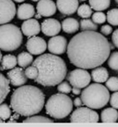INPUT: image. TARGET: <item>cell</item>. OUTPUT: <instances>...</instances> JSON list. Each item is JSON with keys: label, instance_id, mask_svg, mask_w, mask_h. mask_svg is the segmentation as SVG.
Instances as JSON below:
<instances>
[{"label": "cell", "instance_id": "1", "mask_svg": "<svg viewBox=\"0 0 118 127\" xmlns=\"http://www.w3.org/2000/svg\"><path fill=\"white\" fill-rule=\"evenodd\" d=\"M110 44L105 36L96 31H83L74 35L67 46L71 64L83 69L100 67L109 58Z\"/></svg>", "mask_w": 118, "mask_h": 127}, {"label": "cell", "instance_id": "2", "mask_svg": "<svg viewBox=\"0 0 118 127\" xmlns=\"http://www.w3.org/2000/svg\"><path fill=\"white\" fill-rule=\"evenodd\" d=\"M37 67L38 76L35 81L42 86H56L64 81L67 74V67L61 57L53 54H45L33 62Z\"/></svg>", "mask_w": 118, "mask_h": 127}, {"label": "cell", "instance_id": "3", "mask_svg": "<svg viewBox=\"0 0 118 127\" xmlns=\"http://www.w3.org/2000/svg\"><path fill=\"white\" fill-rule=\"evenodd\" d=\"M45 96L39 88L24 85L14 90L11 97V107L15 113L23 117L37 114L42 110Z\"/></svg>", "mask_w": 118, "mask_h": 127}, {"label": "cell", "instance_id": "4", "mask_svg": "<svg viewBox=\"0 0 118 127\" xmlns=\"http://www.w3.org/2000/svg\"><path fill=\"white\" fill-rule=\"evenodd\" d=\"M110 98L107 87L98 82L87 85L81 93L83 104L91 109H101L105 106Z\"/></svg>", "mask_w": 118, "mask_h": 127}, {"label": "cell", "instance_id": "5", "mask_svg": "<svg viewBox=\"0 0 118 127\" xmlns=\"http://www.w3.org/2000/svg\"><path fill=\"white\" fill-rule=\"evenodd\" d=\"M73 103L66 94H56L51 95L45 105L46 113L53 118L62 119L68 116L72 110Z\"/></svg>", "mask_w": 118, "mask_h": 127}, {"label": "cell", "instance_id": "6", "mask_svg": "<svg viewBox=\"0 0 118 127\" xmlns=\"http://www.w3.org/2000/svg\"><path fill=\"white\" fill-rule=\"evenodd\" d=\"M22 32L15 25L4 24L0 26V49L5 52L14 51L22 43Z\"/></svg>", "mask_w": 118, "mask_h": 127}, {"label": "cell", "instance_id": "7", "mask_svg": "<svg viewBox=\"0 0 118 127\" xmlns=\"http://www.w3.org/2000/svg\"><path fill=\"white\" fill-rule=\"evenodd\" d=\"M71 123H98L99 115L88 107H80L72 112L70 118Z\"/></svg>", "mask_w": 118, "mask_h": 127}, {"label": "cell", "instance_id": "8", "mask_svg": "<svg viewBox=\"0 0 118 127\" xmlns=\"http://www.w3.org/2000/svg\"><path fill=\"white\" fill-rule=\"evenodd\" d=\"M67 79L72 87L79 89L86 88L91 82V75L86 70L83 68L74 69L69 73Z\"/></svg>", "mask_w": 118, "mask_h": 127}, {"label": "cell", "instance_id": "9", "mask_svg": "<svg viewBox=\"0 0 118 127\" xmlns=\"http://www.w3.org/2000/svg\"><path fill=\"white\" fill-rule=\"evenodd\" d=\"M16 14V6L12 0H0V25L10 22Z\"/></svg>", "mask_w": 118, "mask_h": 127}, {"label": "cell", "instance_id": "10", "mask_svg": "<svg viewBox=\"0 0 118 127\" xmlns=\"http://www.w3.org/2000/svg\"><path fill=\"white\" fill-rule=\"evenodd\" d=\"M67 39L63 36H53L49 40L48 49L53 54H63L67 50Z\"/></svg>", "mask_w": 118, "mask_h": 127}, {"label": "cell", "instance_id": "11", "mask_svg": "<svg viewBox=\"0 0 118 127\" xmlns=\"http://www.w3.org/2000/svg\"><path fill=\"white\" fill-rule=\"evenodd\" d=\"M26 49L31 54L38 55L45 52L47 49V44L42 38L33 36L26 42Z\"/></svg>", "mask_w": 118, "mask_h": 127}, {"label": "cell", "instance_id": "12", "mask_svg": "<svg viewBox=\"0 0 118 127\" xmlns=\"http://www.w3.org/2000/svg\"><path fill=\"white\" fill-rule=\"evenodd\" d=\"M62 29V26L59 21L55 19H45L41 23V30L42 32L47 36H56L60 32Z\"/></svg>", "mask_w": 118, "mask_h": 127}, {"label": "cell", "instance_id": "13", "mask_svg": "<svg viewBox=\"0 0 118 127\" xmlns=\"http://www.w3.org/2000/svg\"><path fill=\"white\" fill-rule=\"evenodd\" d=\"M8 80L13 86L20 87L26 83L27 77L25 75V71L21 67H14L7 73Z\"/></svg>", "mask_w": 118, "mask_h": 127}, {"label": "cell", "instance_id": "14", "mask_svg": "<svg viewBox=\"0 0 118 127\" xmlns=\"http://www.w3.org/2000/svg\"><path fill=\"white\" fill-rule=\"evenodd\" d=\"M56 7L64 15H71L78 11L79 0H56Z\"/></svg>", "mask_w": 118, "mask_h": 127}, {"label": "cell", "instance_id": "15", "mask_svg": "<svg viewBox=\"0 0 118 127\" xmlns=\"http://www.w3.org/2000/svg\"><path fill=\"white\" fill-rule=\"evenodd\" d=\"M36 10L43 17H50L56 11V5L52 0H40L36 5Z\"/></svg>", "mask_w": 118, "mask_h": 127}, {"label": "cell", "instance_id": "16", "mask_svg": "<svg viewBox=\"0 0 118 127\" xmlns=\"http://www.w3.org/2000/svg\"><path fill=\"white\" fill-rule=\"evenodd\" d=\"M21 31L26 37H33L40 32L41 26L36 19H29L26 21H24L21 25Z\"/></svg>", "mask_w": 118, "mask_h": 127}, {"label": "cell", "instance_id": "17", "mask_svg": "<svg viewBox=\"0 0 118 127\" xmlns=\"http://www.w3.org/2000/svg\"><path fill=\"white\" fill-rule=\"evenodd\" d=\"M34 15V8L30 4H23L19 6L17 16L19 19H29Z\"/></svg>", "mask_w": 118, "mask_h": 127}, {"label": "cell", "instance_id": "18", "mask_svg": "<svg viewBox=\"0 0 118 127\" xmlns=\"http://www.w3.org/2000/svg\"><path fill=\"white\" fill-rule=\"evenodd\" d=\"M91 77L94 80V82H98V83L106 82V81L109 79V72L106 67H97L92 71Z\"/></svg>", "mask_w": 118, "mask_h": 127}, {"label": "cell", "instance_id": "19", "mask_svg": "<svg viewBox=\"0 0 118 127\" xmlns=\"http://www.w3.org/2000/svg\"><path fill=\"white\" fill-rule=\"evenodd\" d=\"M62 29L66 33H74L79 29V23L73 18H68L62 22Z\"/></svg>", "mask_w": 118, "mask_h": 127}, {"label": "cell", "instance_id": "20", "mask_svg": "<svg viewBox=\"0 0 118 127\" xmlns=\"http://www.w3.org/2000/svg\"><path fill=\"white\" fill-rule=\"evenodd\" d=\"M118 112L115 108H107L101 112V122L103 123H116Z\"/></svg>", "mask_w": 118, "mask_h": 127}, {"label": "cell", "instance_id": "21", "mask_svg": "<svg viewBox=\"0 0 118 127\" xmlns=\"http://www.w3.org/2000/svg\"><path fill=\"white\" fill-rule=\"evenodd\" d=\"M10 92V82L0 72V104L5 100Z\"/></svg>", "mask_w": 118, "mask_h": 127}, {"label": "cell", "instance_id": "22", "mask_svg": "<svg viewBox=\"0 0 118 127\" xmlns=\"http://www.w3.org/2000/svg\"><path fill=\"white\" fill-rule=\"evenodd\" d=\"M17 58L16 56L11 55V54H7L4 55L1 61V69H12L17 65Z\"/></svg>", "mask_w": 118, "mask_h": 127}, {"label": "cell", "instance_id": "23", "mask_svg": "<svg viewBox=\"0 0 118 127\" xmlns=\"http://www.w3.org/2000/svg\"><path fill=\"white\" fill-rule=\"evenodd\" d=\"M90 7L98 11H104L110 5V0H89Z\"/></svg>", "mask_w": 118, "mask_h": 127}, {"label": "cell", "instance_id": "24", "mask_svg": "<svg viewBox=\"0 0 118 127\" xmlns=\"http://www.w3.org/2000/svg\"><path fill=\"white\" fill-rule=\"evenodd\" d=\"M17 62L21 67H26L33 63V56L30 53L22 52L18 55Z\"/></svg>", "mask_w": 118, "mask_h": 127}, {"label": "cell", "instance_id": "25", "mask_svg": "<svg viewBox=\"0 0 118 127\" xmlns=\"http://www.w3.org/2000/svg\"><path fill=\"white\" fill-rule=\"evenodd\" d=\"M80 29L82 31H96L98 26L93 20L86 19L80 21Z\"/></svg>", "mask_w": 118, "mask_h": 127}, {"label": "cell", "instance_id": "26", "mask_svg": "<svg viewBox=\"0 0 118 127\" xmlns=\"http://www.w3.org/2000/svg\"><path fill=\"white\" fill-rule=\"evenodd\" d=\"M54 120L41 116H30L23 120V123H53Z\"/></svg>", "mask_w": 118, "mask_h": 127}, {"label": "cell", "instance_id": "27", "mask_svg": "<svg viewBox=\"0 0 118 127\" xmlns=\"http://www.w3.org/2000/svg\"><path fill=\"white\" fill-rule=\"evenodd\" d=\"M78 14H79V17L84 18V19H88L93 14L92 8L87 4H82L78 8Z\"/></svg>", "mask_w": 118, "mask_h": 127}, {"label": "cell", "instance_id": "28", "mask_svg": "<svg viewBox=\"0 0 118 127\" xmlns=\"http://www.w3.org/2000/svg\"><path fill=\"white\" fill-rule=\"evenodd\" d=\"M107 19L112 26H118V9H112L107 13Z\"/></svg>", "mask_w": 118, "mask_h": 127}, {"label": "cell", "instance_id": "29", "mask_svg": "<svg viewBox=\"0 0 118 127\" xmlns=\"http://www.w3.org/2000/svg\"><path fill=\"white\" fill-rule=\"evenodd\" d=\"M11 111L9 105L6 103H1L0 104V118L3 120L8 119L11 117Z\"/></svg>", "mask_w": 118, "mask_h": 127}, {"label": "cell", "instance_id": "30", "mask_svg": "<svg viewBox=\"0 0 118 127\" xmlns=\"http://www.w3.org/2000/svg\"><path fill=\"white\" fill-rule=\"evenodd\" d=\"M109 67L113 70H118V52H114L109 55Z\"/></svg>", "mask_w": 118, "mask_h": 127}, {"label": "cell", "instance_id": "31", "mask_svg": "<svg viewBox=\"0 0 118 127\" xmlns=\"http://www.w3.org/2000/svg\"><path fill=\"white\" fill-rule=\"evenodd\" d=\"M106 87L110 91H118V78L117 77H110L106 81Z\"/></svg>", "mask_w": 118, "mask_h": 127}, {"label": "cell", "instance_id": "32", "mask_svg": "<svg viewBox=\"0 0 118 127\" xmlns=\"http://www.w3.org/2000/svg\"><path fill=\"white\" fill-rule=\"evenodd\" d=\"M25 75L27 77V79H31V80H35L36 77L38 76V69L34 66H31V67H27L25 70Z\"/></svg>", "mask_w": 118, "mask_h": 127}, {"label": "cell", "instance_id": "33", "mask_svg": "<svg viewBox=\"0 0 118 127\" xmlns=\"http://www.w3.org/2000/svg\"><path fill=\"white\" fill-rule=\"evenodd\" d=\"M93 21L95 24H103L107 19V16L101 11H97V12L93 14Z\"/></svg>", "mask_w": 118, "mask_h": 127}, {"label": "cell", "instance_id": "34", "mask_svg": "<svg viewBox=\"0 0 118 127\" xmlns=\"http://www.w3.org/2000/svg\"><path fill=\"white\" fill-rule=\"evenodd\" d=\"M71 87L67 82H62L59 83L57 87V90L60 93H64V94H68L70 92H71Z\"/></svg>", "mask_w": 118, "mask_h": 127}, {"label": "cell", "instance_id": "35", "mask_svg": "<svg viewBox=\"0 0 118 127\" xmlns=\"http://www.w3.org/2000/svg\"><path fill=\"white\" fill-rule=\"evenodd\" d=\"M110 100V105L115 109H118V91H116L112 94L109 98Z\"/></svg>", "mask_w": 118, "mask_h": 127}, {"label": "cell", "instance_id": "36", "mask_svg": "<svg viewBox=\"0 0 118 127\" xmlns=\"http://www.w3.org/2000/svg\"><path fill=\"white\" fill-rule=\"evenodd\" d=\"M101 31L103 35H109L112 32V27L109 25H104L103 26H101Z\"/></svg>", "mask_w": 118, "mask_h": 127}, {"label": "cell", "instance_id": "37", "mask_svg": "<svg viewBox=\"0 0 118 127\" xmlns=\"http://www.w3.org/2000/svg\"><path fill=\"white\" fill-rule=\"evenodd\" d=\"M112 41H113V43H114V45L118 48V29H116V30L113 32Z\"/></svg>", "mask_w": 118, "mask_h": 127}, {"label": "cell", "instance_id": "38", "mask_svg": "<svg viewBox=\"0 0 118 127\" xmlns=\"http://www.w3.org/2000/svg\"><path fill=\"white\" fill-rule=\"evenodd\" d=\"M73 103H74V105H75L76 107H80L81 105L83 104V102H82V100H81V98L77 97V98H75V100L73 101Z\"/></svg>", "mask_w": 118, "mask_h": 127}, {"label": "cell", "instance_id": "39", "mask_svg": "<svg viewBox=\"0 0 118 127\" xmlns=\"http://www.w3.org/2000/svg\"><path fill=\"white\" fill-rule=\"evenodd\" d=\"M71 91L73 92V94H75V95H79V94H80V89L76 88V87H73V89L71 90Z\"/></svg>", "mask_w": 118, "mask_h": 127}, {"label": "cell", "instance_id": "40", "mask_svg": "<svg viewBox=\"0 0 118 127\" xmlns=\"http://www.w3.org/2000/svg\"><path fill=\"white\" fill-rule=\"evenodd\" d=\"M41 14H39V13H37V14H36L35 15V18L36 19H40V18H41Z\"/></svg>", "mask_w": 118, "mask_h": 127}, {"label": "cell", "instance_id": "41", "mask_svg": "<svg viewBox=\"0 0 118 127\" xmlns=\"http://www.w3.org/2000/svg\"><path fill=\"white\" fill-rule=\"evenodd\" d=\"M15 2H17V3H21V2H24L25 0H14Z\"/></svg>", "mask_w": 118, "mask_h": 127}, {"label": "cell", "instance_id": "42", "mask_svg": "<svg viewBox=\"0 0 118 127\" xmlns=\"http://www.w3.org/2000/svg\"><path fill=\"white\" fill-rule=\"evenodd\" d=\"M2 61V54H1V51H0V62Z\"/></svg>", "mask_w": 118, "mask_h": 127}, {"label": "cell", "instance_id": "43", "mask_svg": "<svg viewBox=\"0 0 118 127\" xmlns=\"http://www.w3.org/2000/svg\"><path fill=\"white\" fill-rule=\"evenodd\" d=\"M3 122H4V120L1 119V118H0V123H3Z\"/></svg>", "mask_w": 118, "mask_h": 127}, {"label": "cell", "instance_id": "44", "mask_svg": "<svg viewBox=\"0 0 118 127\" xmlns=\"http://www.w3.org/2000/svg\"><path fill=\"white\" fill-rule=\"evenodd\" d=\"M32 1H34V2H38V1H40V0H32Z\"/></svg>", "mask_w": 118, "mask_h": 127}, {"label": "cell", "instance_id": "45", "mask_svg": "<svg viewBox=\"0 0 118 127\" xmlns=\"http://www.w3.org/2000/svg\"><path fill=\"white\" fill-rule=\"evenodd\" d=\"M115 1H116V3H117V4H118V0H115Z\"/></svg>", "mask_w": 118, "mask_h": 127}, {"label": "cell", "instance_id": "46", "mask_svg": "<svg viewBox=\"0 0 118 127\" xmlns=\"http://www.w3.org/2000/svg\"><path fill=\"white\" fill-rule=\"evenodd\" d=\"M80 1H86V0H80Z\"/></svg>", "mask_w": 118, "mask_h": 127}]
</instances>
